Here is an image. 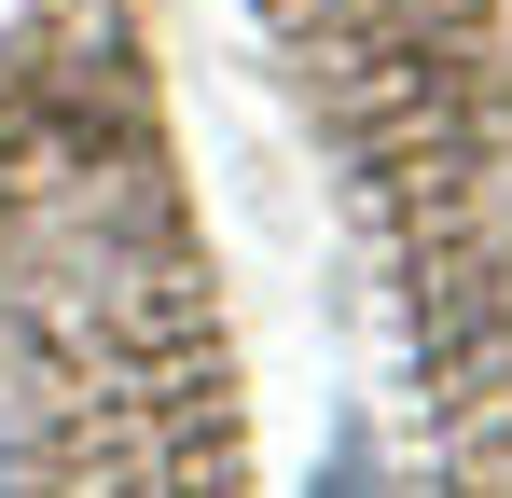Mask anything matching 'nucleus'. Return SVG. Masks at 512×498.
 <instances>
[{"label": "nucleus", "instance_id": "1", "mask_svg": "<svg viewBox=\"0 0 512 498\" xmlns=\"http://www.w3.org/2000/svg\"><path fill=\"white\" fill-rule=\"evenodd\" d=\"M319 498H374V443H360V429H333V471H319Z\"/></svg>", "mask_w": 512, "mask_h": 498}]
</instances>
